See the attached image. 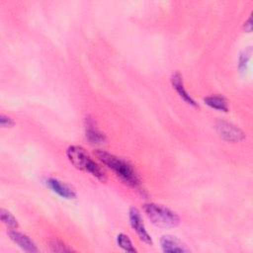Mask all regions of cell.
Instances as JSON below:
<instances>
[{"label": "cell", "instance_id": "obj_1", "mask_svg": "<svg viewBox=\"0 0 253 253\" xmlns=\"http://www.w3.org/2000/svg\"><path fill=\"white\" fill-rule=\"evenodd\" d=\"M95 155L126 185L132 188H137L140 185V180L135 169L127 160L118 157L105 150H96Z\"/></svg>", "mask_w": 253, "mask_h": 253}, {"label": "cell", "instance_id": "obj_2", "mask_svg": "<svg viewBox=\"0 0 253 253\" xmlns=\"http://www.w3.org/2000/svg\"><path fill=\"white\" fill-rule=\"evenodd\" d=\"M66 156L75 168L92 175L101 182H106L107 176L105 171L91 158L82 146L70 145L66 149Z\"/></svg>", "mask_w": 253, "mask_h": 253}, {"label": "cell", "instance_id": "obj_3", "mask_svg": "<svg viewBox=\"0 0 253 253\" xmlns=\"http://www.w3.org/2000/svg\"><path fill=\"white\" fill-rule=\"evenodd\" d=\"M143 210L150 221L158 227L173 228L176 227L180 222L178 214L162 205L154 203L145 204Z\"/></svg>", "mask_w": 253, "mask_h": 253}, {"label": "cell", "instance_id": "obj_4", "mask_svg": "<svg viewBox=\"0 0 253 253\" xmlns=\"http://www.w3.org/2000/svg\"><path fill=\"white\" fill-rule=\"evenodd\" d=\"M215 130L223 140L228 142H239L245 138L244 132L239 127L228 122H217L215 124Z\"/></svg>", "mask_w": 253, "mask_h": 253}, {"label": "cell", "instance_id": "obj_5", "mask_svg": "<svg viewBox=\"0 0 253 253\" xmlns=\"http://www.w3.org/2000/svg\"><path fill=\"white\" fill-rule=\"evenodd\" d=\"M128 218H129L130 226L135 231L138 238L146 244H152V239H151L149 233L147 232L145 225L143 223L142 217L140 215V212L136 208L132 207L129 209Z\"/></svg>", "mask_w": 253, "mask_h": 253}, {"label": "cell", "instance_id": "obj_6", "mask_svg": "<svg viewBox=\"0 0 253 253\" xmlns=\"http://www.w3.org/2000/svg\"><path fill=\"white\" fill-rule=\"evenodd\" d=\"M85 136L86 139L89 141L90 144H94V145H98V144H102L106 141V135L104 132H102L101 130H99L96 126H95V122L93 121L92 118L87 117L85 119Z\"/></svg>", "mask_w": 253, "mask_h": 253}, {"label": "cell", "instance_id": "obj_7", "mask_svg": "<svg viewBox=\"0 0 253 253\" xmlns=\"http://www.w3.org/2000/svg\"><path fill=\"white\" fill-rule=\"evenodd\" d=\"M8 235L10 237V239L16 243L22 250L26 251V252H30V253H34V252H38V247L35 244V242L26 234L19 232L17 230L11 229L8 231Z\"/></svg>", "mask_w": 253, "mask_h": 253}, {"label": "cell", "instance_id": "obj_8", "mask_svg": "<svg viewBox=\"0 0 253 253\" xmlns=\"http://www.w3.org/2000/svg\"><path fill=\"white\" fill-rule=\"evenodd\" d=\"M160 245L165 253H184L190 251L180 239L171 235H163L160 239Z\"/></svg>", "mask_w": 253, "mask_h": 253}, {"label": "cell", "instance_id": "obj_9", "mask_svg": "<svg viewBox=\"0 0 253 253\" xmlns=\"http://www.w3.org/2000/svg\"><path fill=\"white\" fill-rule=\"evenodd\" d=\"M47 187L59 197L64 199H74L76 197L75 191L64 182L56 179V178H48L46 180Z\"/></svg>", "mask_w": 253, "mask_h": 253}, {"label": "cell", "instance_id": "obj_10", "mask_svg": "<svg viewBox=\"0 0 253 253\" xmlns=\"http://www.w3.org/2000/svg\"><path fill=\"white\" fill-rule=\"evenodd\" d=\"M171 84L173 86V88L176 90V92L178 93V95L190 106L192 107H198L197 102L191 97V95L187 92V90L185 89L184 86V82H183V78L182 75L180 74V72L176 71L171 75Z\"/></svg>", "mask_w": 253, "mask_h": 253}, {"label": "cell", "instance_id": "obj_11", "mask_svg": "<svg viewBox=\"0 0 253 253\" xmlns=\"http://www.w3.org/2000/svg\"><path fill=\"white\" fill-rule=\"evenodd\" d=\"M204 102L207 106L211 109L220 111V112H227L228 111V104L224 97L219 95H211L208 96L204 99Z\"/></svg>", "mask_w": 253, "mask_h": 253}, {"label": "cell", "instance_id": "obj_12", "mask_svg": "<svg viewBox=\"0 0 253 253\" xmlns=\"http://www.w3.org/2000/svg\"><path fill=\"white\" fill-rule=\"evenodd\" d=\"M0 217H1L2 222L11 229H15L19 226V223H18L17 219L15 218V216L9 211H7L5 209L0 210Z\"/></svg>", "mask_w": 253, "mask_h": 253}, {"label": "cell", "instance_id": "obj_13", "mask_svg": "<svg viewBox=\"0 0 253 253\" xmlns=\"http://www.w3.org/2000/svg\"><path fill=\"white\" fill-rule=\"evenodd\" d=\"M117 244L125 251L126 252H135V248L132 245L131 240L129 239V237L125 234V233H119L117 235Z\"/></svg>", "mask_w": 253, "mask_h": 253}, {"label": "cell", "instance_id": "obj_14", "mask_svg": "<svg viewBox=\"0 0 253 253\" xmlns=\"http://www.w3.org/2000/svg\"><path fill=\"white\" fill-rule=\"evenodd\" d=\"M252 55V47L248 46L246 47L239 55V64H238V68L240 71H244L247 68L248 62L251 58Z\"/></svg>", "mask_w": 253, "mask_h": 253}, {"label": "cell", "instance_id": "obj_15", "mask_svg": "<svg viewBox=\"0 0 253 253\" xmlns=\"http://www.w3.org/2000/svg\"><path fill=\"white\" fill-rule=\"evenodd\" d=\"M49 248L52 252H70L72 249L68 247L65 243H63L59 239H52L49 241Z\"/></svg>", "mask_w": 253, "mask_h": 253}, {"label": "cell", "instance_id": "obj_16", "mask_svg": "<svg viewBox=\"0 0 253 253\" xmlns=\"http://www.w3.org/2000/svg\"><path fill=\"white\" fill-rule=\"evenodd\" d=\"M0 126L2 127H10V126H14V122L10 117L5 116V115L2 114L0 116Z\"/></svg>", "mask_w": 253, "mask_h": 253}, {"label": "cell", "instance_id": "obj_17", "mask_svg": "<svg viewBox=\"0 0 253 253\" xmlns=\"http://www.w3.org/2000/svg\"><path fill=\"white\" fill-rule=\"evenodd\" d=\"M252 17L250 16L249 18H248V20L244 23V30H245V32H247V33H250L251 31H252Z\"/></svg>", "mask_w": 253, "mask_h": 253}]
</instances>
